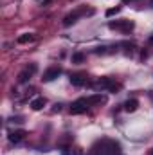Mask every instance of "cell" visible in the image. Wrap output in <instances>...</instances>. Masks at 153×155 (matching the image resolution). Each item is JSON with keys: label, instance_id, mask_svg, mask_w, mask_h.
<instances>
[{"label": "cell", "instance_id": "obj_1", "mask_svg": "<svg viewBox=\"0 0 153 155\" xmlns=\"http://www.w3.org/2000/svg\"><path fill=\"white\" fill-rule=\"evenodd\" d=\"M108 27L110 29H117V31H122V33H130L135 27V24L132 20H115V22L108 24Z\"/></svg>", "mask_w": 153, "mask_h": 155}, {"label": "cell", "instance_id": "obj_2", "mask_svg": "<svg viewBox=\"0 0 153 155\" xmlns=\"http://www.w3.org/2000/svg\"><path fill=\"white\" fill-rule=\"evenodd\" d=\"M88 107H90L88 105V99L86 97H79V99H76L70 105V114H85Z\"/></svg>", "mask_w": 153, "mask_h": 155}, {"label": "cell", "instance_id": "obj_3", "mask_svg": "<svg viewBox=\"0 0 153 155\" xmlns=\"http://www.w3.org/2000/svg\"><path fill=\"white\" fill-rule=\"evenodd\" d=\"M96 88H101V90H110V92H114L115 88H117V85H115V81L112 78H99L97 81H96Z\"/></svg>", "mask_w": 153, "mask_h": 155}, {"label": "cell", "instance_id": "obj_4", "mask_svg": "<svg viewBox=\"0 0 153 155\" xmlns=\"http://www.w3.org/2000/svg\"><path fill=\"white\" fill-rule=\"evenodd\" d=\"M92 15L94 13V9H88V11H74V13H70V15H67L65 16V20H63V25L65 27H69V25H72V24H76L77 22V18L81 16V15Z\"/></svg>", "mask_w": 153, "mask_h": 155}, {"label": "cell", "instance_id": "obj_5", "mask_svg": "<svg viewBox=\"0 0 153 155\" xmlns=\"http://www.w3.org/2000/svg\"><path fill=\"white\" fill-rule=\"evenodd\" d=\"M60 74H61V69H60V67H50V69H47V71L43 72V78H41V79H43L45 83H49V81H54Z\"/></svg>", "mask_w": 153, "mask_h": 155}, {"label": "cell", "instance_id": "obj_6", "mask_svg": "<svg viewBox=\"0 0 153 155\" xmlns=\"http://www.w3.org/2000/svg\"><path fill=\"white\" fill-rule=\"evenodd\" d=\"M24 137H25V132H24V130H15V132H11V134H9V137H7V139H9V143L16 144V143H20Z\"/></svg>", "mask_w": 153, "mask_h": 155}, {"label": "cell", "instance_id": "obj_7", "mask_svg": "<svg viewBox=\"0 0 153 155\" xmlns=\"http://www.w3.org/2000/svg\"><path fill=\"white\" fill-rule=\"evenodd\" d=\"M69 79H70V83H72L74 87H83V85L86 83V78L81 76V74H72Z\"/></svg>", "mask_w": 153, "mask_h": 155}, {"label": "cell", "instance_id": "obj_8", "mask_svg": "<svg viewBox=\"0 0 153 155\" xmlns=\"http://www.w3.org/2000/svg\"><path fill=\"white\" fill-rule=\"evenodd\" d=\"M88 99V105H99V103H106V97L105 96H101V94H94V96H90V97H86Z\"/></svg>", "mask_w": 153, "mask_h": 155}, {"label": "cell", "instance_id": "obj_9", "mask_svg": "<svg viewBox=\"0 0 153 155\" xmlns=\"http://www.w3.org/2000/svg\"><path fill=\"white\" fill-rule=\"evenodd\" d=\"M137 108H139V101H137V99H133V97H132V99H128V101L124 103V110H126V112H135Z\"/></svg>", "mask_w": 153, "mask_h": 155}, {"label": "cell", "instance_id": "obj_10", "mask_svg": "<svg viewBox=\"0 0 153 155\" xmlns=\"http://www.w3.org/2000/svg\"><path fill=\"white\" fill-rule=\"evenodd\" d=\"M45 103H47L45 97H34V99L31 101V108H33V110H41V108L45 107Z\"/></svg>", "mask_w": 153, "mask_h": 155}, {"label": "cell", "instance_id": "obj_11", "mask_svg": "<svg viewBox=\"0 0 153 155\" xmlns=\"http://www.w3.org/2000/svg\"><path fill=\"white\" fill-rule=\"evenodd\" d=\"M31 76H33V72H31V71L25 67V69H24V71L18 74V83H27V81L31 79Z\"/></svg>", "mask_w": 153, "mask_h": 155}, {"label": "cell", "instance_id": "obj_12", "mask_svg": "<svg viewBox=\"0 0 153 155\" xmlns=\"http://www.w3.org/2000/svg\"><path fill=\"white\" fill-rule=\"evenodd\" d=\"M33 40H34V35L27 33V35H22V36H18V43H29V41H33Z\"/></svg>", "mask_w": 153, "mask_h": 155}, {"label": "cell", "instance_id": "obj_13", "mask_svg": "<svg viewBox=\"0 0 153 155\" xmlns=\"http://www.w3.org/2000/svg\"><path fill=\"white\" fill-rule=\"evenodd\" d=\"M85 60V54L83 52H76V54H72V63H81Z\"/></svg>", "mask_w": 153, "mask_h": 155}, {"label": "cell", "instance_id": "obj_14", "mask_svg": "<svg viewBox=\"0 0 153 155\" xmlns=\"http://www.w3.org/2000/svg\"><path fill=\"white\" fill-rule=\"evenodd\" d=\"M108 47H96L94 49V54H106V52H110V51H106Z\"/></svg>", "mask_w": 153, "mask_h": 155}, {"label": "cell", "instance_id": "obj_15", "mask_svg": "<svg viewBox=\"0 0 153 155\" xmlns=\"http://www.w3.org/2000/svg\"><path fill=\"white\" fill-rule=\"evenodd\" d=\"M119 11H121V7H112V9H108V11H106V16L110 18V16H114V15H117Z\"/></svg>", "mask_w": 153, "mask_h": 155}, {"label": "cell", "instance_id": "obj_16", "mask_svg": "<svg viewBox=\"0 0 153 155\" xmlns=\"http://www.w3.org/2000/svg\"><path fill=\"white\" fill-rule=\"evenodd\" d=\"M61 155H72V150L70 148H61Z\"/></svg>", "mask_w": 153, "mask_h": 155}, {"label": "cell", "instance_id": "obj_17", "mask_svg": "<svg viewBox=\"0 0 153 155\" xmlns=\"http://www.w3.org/2000/svg\"><path fill=\"white\" fill-rule=\"evenodd\" d=\"M72 155H83V150L81 148H74L72 150Z\"/></svg>", "mask_w": 153, "mask_h": 155}, {"label": "cell", "instance_id": "obj_18", "mask_svg": "<svg viewBox=\"0 0 153 155\" xmlns=\"http://www.w3.org/2000/svg\"><path fill=\"white\" fill-rule=\"evenodd\" d=\"M61 110V105H54V108H52V112H60Z\"/></svg>", "mask_w": 153, "mask_h": 155}, {"label": "cell", "instance_id": "obj_19", "mask_svg": "<svg viewBox=\"0 0 153 155\" xmlns=\"http://www.w3.org/2000/svg\"><path fill=\"white\" fill-rule=\"evenodd\" d=\"M150 7H153V0H151V2H150Z\"/></svg>", "mask_w": 153, "mask_h": 155}, {"label": "cell", "instance_id": "obj_20", "mask_svg": "<svg viewBox=\"0 0 153 155\" xmlns=\"http://www.w3.org/2000/svg\"><path fill=\"white\" fill-rule=\"evenodd\" d=\"M148 155H153V150H150V153H148Z\"/></svg>", "mask_w": 153, "mask_h": 155}]
</instances>
